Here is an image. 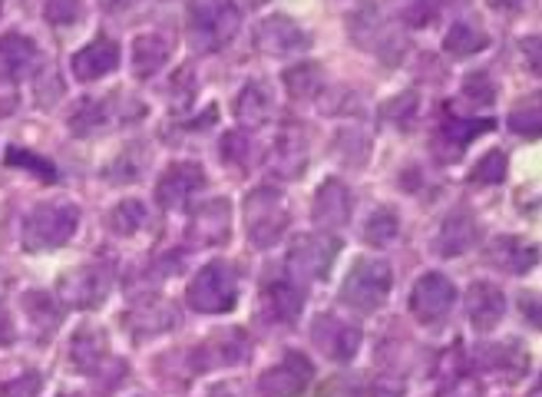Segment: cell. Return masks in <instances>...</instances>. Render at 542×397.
Segmentation results:
<instances>
[{"label":"cell","mask_w":542,"mask_h":397,"mask_svg":"<svg viewBox=\"0 0 542 397\" xmlns=\"http://www.w3.org/2000/svg\"><path fill=\"white\" fill-rule=\"evenodd\" d=\"M80 229V209L67 199H53V202H37L27 212L24 229H20V245L24 252H50L67 245Z\"/></svg>","instance_id":"obj_1"},{"label":"cell","mask_w":542,"mask_h":397,"mask_svg":"<svg viewBox=\"0 0 542 397\" xmlns=\"http://www.w3.org/2000/svg\"><path fill=\"white\" fill-rule=\"evenodd\" d=\"M146 103L136 100L133 93L113 90L106 96H86V100L70 113V133L77 136H100L116 126H126L133 120H143Z\"/></svg>","instance_id":"obj_2"},{"label":"cell","mask_w":542,"mask_h":397,"mask_svg":"<svg viewBox=\"0 0 542 397\" xmlns=\"http://www.w3.org/2000/svg\"><path fill=\"white\" fill-rule=\"evenodd\" d=\"M245 235L255 249H275L291 229V209L288 199L275 186H258L245 196Z\"/></svg>","instance_id":"obj_3"},{"label":"cell","mask_w":542,"mask_h":397,"mask_svg":"<svg viewBox=\"0 0 542 397\" xmlns=\"http://www.w3.org/2000/svg\"><path fill=\"white\" fill-rule=\"evenodd\" d=\"M390 285H394V268L384 259H374V255H364L351 265V272L344 275L341 282V305H348L361 315H374L377 308H384Z\"/></svg>","instance_id":"obj_4"},{"label":"cell","mask_w":542,"mask_h":397,"mask_svg":"<svg viewBox=\"0 0 542 397\" xmlns=\"http://www.w3.org/2000/svg\"><path fill=\"white\" fill-rule=\"evenodd\" d=\"M242 24V10L232 4H189L186 7V37L192 50L199 53H215L225 44H232V37L238 34Z\"/></svg>","instance_id":"obj_5"},{"label":"cell","mask_w":542,"mask_h":397,"mask_svg":"<svg viewBox=\"0 0 542 397\" xmlns=\"http://www.w3.org/2000/svg\"><path fill=\"white\" fill-rule=\"evenodd\" d=\"M238 302V275L229 262H209L192 275L186 305L199 315H225Z\"/></svg>","instance_id":"obj_6"},{"label":"cell","mask_w":542,"mask_h":397,"mask_svg":"<svg viewBox=\"0 0 542 397\" xmlns=\"http://www.w3.org/2000/svg\"><path fill=\"white\" fill-rule=\"evenodd\" d=\"M348 30H351V37L357 40V44H361L364 50L377 53V57H381L387 67H397V63L404 60L407 37L397 34L394 24H387L377 4H364V7L351 10Z\"/></svg>","instance_id":"obj_7"},{"label":"cell","mask_w":542,"mask_h":397,"mask_svg":"<svg viewBox=\"0 0 542 397\" xmlns=\"http://www.w3.org/2000/svg\"><path fill=\"white\" fill-rule=\"evenodd\" d=\"M338 252H341L338 235H328V232L298 235L288 249V272L298 278H308V282H324V278L331 275Z\"/></svg>","instance_id":"obj_8"},{"label":"cell","mask_w":542,"mask_h":397,"mask_svg":"<svg viewBox=\"0 0 542 397\" xmlns=\"http://www.w3.org/2000/svg\"><path fill=\"white\" fill-rule=\"evenodd\" d=\"M110 288H113V268L93 262V265H80L63 272L57 295L67 308L90 311V308H100L106 298H110Z\"/></svg>","instance_id":"obj_9"},{"label":"cell","mask_w":542,"mask_h":397,"mask_svg":"<svg viewBox=\"0 0 542 397\" xmlns=\"http://www.w3.org/2000/svg\"><path fill=\"white\" fill-rule=\"evenodd\" d=\"M305 311V285L295 275H268L258 288V318L268 325H295Z\"/></svg>","instance_id":"obj_10"},{"label":"cell","mask_w":542,"mask_h":397,"mask_svg":"<svg viewBox=\"0 0 542 397\" xmlns=\"http://www.w3.org/2000/svg\"><path fill=\"white\" fill-rule=\"evenodd\" d=\"M248 351H252V341H248L245 328H219L192 348L189 361L195 374H205V371H222V368H235V364H245Z\"/></svg>","instance_id":"obj_11"},{"label":"cell","mask_w":542,"mask_h":397,"mask_svg":"<svg viewBox=\"0 0 542 397\" xmlns=\"http://www.w3.org/2000/svg\"><path fill=\"white\" fill-rule=\"evenodd\" d=\"M453 305H457V285L443 272H424L410 288V311L427 328L447 321Z\"/></svg>","instance_id":"obj_12"},{"label":"cell","mask_w":542,"mask_h":397,"mask_svg":"<svg viewBox=\"0 0 542 397\" xmlns=\"http://www.w3.org/2000/svg\"><path fill=\"white\" fill-rule=\"evenodd\" d=\"M232 235V202L225 196L205 199L189 212L186 239L192 249H219Z\"/></svg>","instance_id":"obj_13"},{"label":"cell","mask_w":542,"mask_h":397,"mask_svg":"<svg viewBox=\"0 0 542 397\" xmlns=\"http://www.w3.org/2000/svg\"><path fill=\"white\" fill-rule=\"evenodd\" d=\"M314 381V361L301 351H288L278 364L258 374V397H301Z\"/></svg>","instance_id":"obj_14"},{"label":"cell","mask_w":542,"mask_h":397,"mask_svg":"<svg viewBox=\"0 0 542 397\" xmlns=\"http://www.w3.org/2000/svg\"><path fill=\"white\" fill-rule=\"evenodd\" d=\"M123 325L136 341L159 338V335H166V331H172L179 325V308L156 292L139 295L136 302L123 311Z\"/></svg>","instance_id":"obj_15"},{"label":"cell","mask_w":542,"mask_h":397,"mask_svg":"<svg viewBox=\"0 0 542 397\" xmlns=\"http://www.w3.org/2000/svg\"><path fill=\"white\" fill-rule=\"evenodd\" d=\"M252 40L255 50L268 53V57H295V53H305L314 44L308 30L288 14H271L265 20H258Z\"/></svg>","instance_id":"obj_16"},{"label":"cell","mask_w":542,"mask_h":397,"mask_svg":"<svg viewBox=\"0 0 542 397\" xmlns=\"http://www.w3.org/2000/svg\"><path fill=\"white\" fill-rule=\"evenodd\" d=\"M311 341L324 358L334 361V364H348L354 361V354L361 351V328L351 325L338 315H314L311 321Z\"/></svg>","instance_id":"obj_17"},{"label":"cell","mask_w":542,"mask_h":397,"mask_svg":"<svg viewBox=\"0 0 542 397\" xmlns=\"http://www.w3.org/2000/svg\"><path fill=\"white\" fill-rule=\"evenodd\" d=\"M205 169L192 159H179V163H169L162 169V176L156 179V202L162 209L176 212V209H186L189 199L195 192L205 189Z\"/></svg>","instance_id":"obj_18"},{"label":"cell","mask_w":542,"mask_h":397,"mask_svg":"<svg viewBox=\"0 0 542 397\" xmlns=\"http://www.w3.org/2000/svg\"><path fill=\"white\" fill-rule=\"evenodd\" d=\"M473 368L483 371L486 378L516 384L529 374V351L516 341H500V345L473 348Z\"/></svg>","instance_id":"obj_19"},{"label":"cell","mask_w":542,"mask_h":397,"mask_svg":"<svg viewBox=\"0 0 542 397\" xmlns=\"http://www.w3.org/2000/svg\"><path fill=\"white\" fill-rule=\"evenodd\" d=\"M351 212H354V196L348 182H341L338 176L324 179L311 199V222L318 225L321 232L334 235L351 222Z\"/></svg>","instance_id":"obj_20"},{"label":"cell","mask_w":542,"mask_h":397,"mask_svg":"<svg viewBox=\"0 0 542 397\" xmlns=\"http://www.w3.org/2000/svg\"><path fill=\"white\" fill-rule=\"evenodd\" d=\"M480 235H483V229L470 209H453L450 216L440 222L430 249H433V255H440V259H460V255L473 252L476 245H480Z\"/></svg>","instance_id":"obj_21"},{"label":"cell","mask_w":542,"mask_h":397,"mask_svg":"<svg viewBox=\"0 0 542 397\" xmlns=\"http://www.w3.org/2000/svg\"><path fill=\"white\" fill-rule=\"evenodd\" d=\"M311 159V139L301 123H285L271 143V169L281 179H298Z\"/></svg>","instance_id":"obj_22"},{"label":"cell","mask_w":542,"mask_h":397,"mask_svg":"<svg viewBox=\"0 0 542 397\" xmlns=\"http://www.w3.org/2000/svg\"><path fill=\"white\" fill-rule=\"evenodd\" d=\"M113 361L110 335L100 325H83L70 338V364L80 374H100Z\"/></svg>","instance_id":"obj_23"},{"label":"cell","mask_w":542,"mask_h":397,"mask_svg":"<svg viewBox=\"0 0 542 397\" xmlns=\"http://www.w3.org/2000/svg\"><path fill=\"white\" fill-rule=\"evenodd\" d=\"M503 315H506L503 288L493 282H473L470 292H466V318H470L473 331L490 335V331L503 321Z\"/></svg>","instance_id":"obj_24"},{"label":"cell","mask_w":542,"mask_h":397,"mask_svg":"<svg viewBox=\"0 0 542 397\" xmlns=\"http://www.w3.org/2000/svg\"><path fill=\"white\" fill-rule=\"evenodd\" d=\"M496 130V120H460V116H443L437 130V156L443 163H457L463 149L486 133Z\"/></svg>","instance_id":"obj_25"},{"label":"cell","mask_w":542,"mask_h":397,"mask_svg":"<svg viewBox=\"0 0 542 397\" xmlns=\"http://www.w3.org/2000/svg\"><path fill=\"white\" fill-rule=\"evenodd\" d=\"M536 262H539V245L516 239V235H496V239L486 245V265L500 268L506 275L533 272Z\"/></svg>","instance_id":"obj_26"},{"label":"cell","mask_w":542,"mask_h":397,"mask_svg":"<svg viewBox=\"0 0 542 397\" xmlns=\"http://www.w3.org/2000/svg\"><path fill=\"white\" fill-rule=\"evenodd\" d=\"M40 67V50L24 34L0 37V83H20Z\"/></svg>","instance_id":"obj_27"},{"label":"cell","mask_w":542,"mask_h":397,"mask_svg":"<svg viewBox=\"0 0 542 397\" xmlns=\"http://www.w3.org/2000/svg\"><path fill=\"white\" fill-rule=\"evenodd\" d=\"M70 67L80 83H96L110 77L113 70H119V44H113L110 37H96L93 44H86L83 50L73 53Z\"/></svg>","instance_id":"obj_28"},{"label":"cell","mask_w":542,"mask_h":397,"mask_svg":"<svg viewBox=\"0 0 542 397\" xmlns=\"http://www.w3.org/2000/svg\"><path fill=\"white\" fill-rule=\"evenodd\" d=\"M271 110H275V96H271L268 83L262 80H248L242 90H238L235 103H232V113L235 120L245 126V130H252V126H262Z\"/></svg>","instance_id":"obj_29"},{"label":"cell","mask_w":542,"mask_h":397,"mask_svg":"<svg viewBox=\"0 0 542 397\" xmlns=\"http://www.w3.org/2000/svg\"><path fill=\"white\" fill-rule=\"evenodd\" d=\"M172 60V44L162 34H139L133 40V73L139 80H149Z\"/></svg>","instance_id":"obj_30"},{"label":"cell","mask_w":542,"mask_h":397,"mask_svg":"<svg viewBox=\"0 0 542 397\" xmlns=\"http://www.w3.org/2000/svg\"><path fill=\"white\" fill-rule=\"evenodd\" d=\"M331 156L338 159L341 166L361 169L371 163V136H367L361 126H341L331 139Z\"/></svg>","instance_id":"obj_31"},{"label":"cell","mask_w":542,"mask_h":397,"mask_svg":"<svg viewBox=\"0 0 542 397\" xmlns=\"http://www.w3.org/2000/svg\"><path fill=\"white\" fill-rule=\"evenodd\" d=\"M490 47V37H486V30L480 24H473V20H453L447 37H443V50L450 53V57H473V53H480Z\"/></svg>","instance_id":"obj_32"},{"label":"cell","mask_w":542,"mask_h":397,"mask_svg":"<svg viewBox=\"0 0 542 397\" xmlns=\"http://www.w3.org/2000/svg\"><path fill=\"white\" fill-rule=\"evenodd\" d=\"M20 305H24V315L30 318V325H34L40 341L53 338V331H57L63 321V308L53 302L50 292H27Z\"/></svg>","instance_id":"obj_33"},{"label":"cell","mask_w":542,"mask_h":397,"mask_svg":"<svg viewBox=\"0 0 542 397\" xmlns=\"http://www.w3.org/2000/svg\"><path fill=\"white\" fill-rule=\"evenodd\" d=\"M146 166H149V146L146 143H133L126 149H119V156L106 166V179L113 186H126V182H139L146 176Z\"/></svg>","instance_id":"obj_34"},{"label":"cell","mask_w":542,"mask_h":397,"mask_svg":"<svg viewBox=\"0 0 542 397\" xmlns=\"http://www.w3.org/2000/svg\"><path fill=\"white\" fill-rule=\"evenodd\" d=\"M281 83H285L291 100H314L324 87V70L321 63H295V67L285 70Z\"/></svg>","instance_id":"obj_35"},{"label":"cell","mask_w":542,"mask_h":397,"mask_svg":"<svg viewBox=\"0 0 542 397\" xmlns=\"http://www.w3.org/2000/svg\"><path fill=\"white\" fill-rule=\"evenodd\" d=\"M397 235H400L397 209L381 206L377 212L367 216V222H364V242L371 245V249H387L390 242H397Z\"/></svg>","instance_id":"obj_36"},{"label":"cell","mask_w":542,"mask_h":397,"mask_svg":"<svg viewBox=\"0 0 542 397\" xmlns=\"http://www.w3.org/2000/svg\"><path fill=\"white\" fill-rule=\"evenodd\" d=\"M146 219H149L146 202L123 199V202H116V206L110 209V216H106V225H110L116 235H136L139 229H146Z\"/></svg>","instance_id":"obj_37"},{"label":"cell","mask_w":542,"mask_h":397,"mask_svg":"<svg viewBox=\"0 0 542 397\" xmlns=\"http://www.w3.org/2000/svg\"><path fill=\"white\" fill-rule=\"evenodd\" d=\"M4 163L10 169H27L30 176H37L40 182H57V166L50 163L47 156L34 153V149H20V146H10Z\"/></svg>","instance_id":"obj_38"},{"label":"cell","mask_w":542,"mask_h":397,"mask_svg":"<svg viewBox=\"0 0 542 397\" xmlns=\"http://www.w3.org/2000/svg\"><path fill=\"white\" fill-rule=\"evenodd\" d=\"M509 130H513L516 136H523V139H539V133H542L539 93H533L529 100L513 106V113H509Z\"/></svg>","instance_id":"obj_39"},{"label":"cell","mask_w":542,"mask_h":397,"mask_svg":"<svg viewBox=\"0 0 542 397\" xmlns=\"http://www.w3.org/2000/svg\"><path fill=\"white\" fill-rule=\"evenodd\" d=\"M506 173H509V156L503 153V149H490V153L473 166L470 182L473 186H500V182L506 179Z\"/></svg>","instance_id":"obj_40"},{"label":"cell","mask_w":542,"mask_h":397,"mask_svg":"<svg viewBox=\"0 0 542 397\" xmlns=\"http://www.w3.org/2000/svg\"><path fill=\"white\" fill-rule=\"evenodd\" d=\"M460 96L473 106V110H486V106H493V100H496V83L490 80V73L476 70L463 80Z\"/></svg>","instance_id":"obj_41"},{"label":"cell","mask_w":542,"mask_h":397,"mask_svg":"<svg viewBox=\"0 0 542 397\" xmlns=\"http://www.w3.org/2000/svg\"><path fill=\"white\" fill-rule=\"evenodd\" d=\"M248 156H252V139L242 130H232L222 136V163L235 169V173H245L248 169Z\"/></svg>","instance_id":"obj_42"},{"label":"cell","mask_w":542,"mask_h":397,"mask_svg":"<svg viewBox=\"0 0 542 397\" xmlns=\"http://www.w3.org/2000/svg\"><path fill=\"white\" fill-rule=\"evenodd\" d=\"M417 113H420V96H417L414 90L397 93L394 100H387V103L381 106L384 120H387V123H397V126H410Z\"/></svg>","instance_id":"obj_43"},{"label":"cell","mask_w":542,"mask_h":397,"mask_svg":"<svg viewBox=\"0 0 542 397\" xmlns=\"http://www.w3.org/2000/svg\"><path fill=\"white\" fill-rule=\"evenodd\" d=\"M40 388H43L40 374L24 371V374H17V378L0 384V397H40Z\"/></svg>","instance_id":"obj_44"},{"label":"cell","mask_w":542,"mask_h":397,"mask_svg":"<svg viewBox=\"0 0 542 397\" xmlns=\"http://www.w3.org/2000/svg\"><path fill=\"white\" fill-rule=\"evenodd\" d=\"M43 17H47V24L70 27V24H80L83 7H80V4H70V0H53V4L43 7Z\"/></svg>","instance_id":"obj_45"},{"label":"cell","mask_w":542,"mask_h":397,"mask_svg":"<svg viewBox=\"0 0 542 397\" xmlns=\"http://www.w3.org/2000/svg\"><path fill=\"white\" fill-rule=\"evenodd\" d=\"M60 93H63V87H60L57 73H53V67H50L37 83V106H40V110H50V106L60 100Z\"/></svg>","instance_id":"obj_46"},{"label":"cell","mask_w":542,"mask_h":397,"mask_svg":"<svg viewBox=\"0 0 542 397\" xmlns=\"http://www.w3.org/2000/svg\"><path fill=\"white\" fill-rule=\"evenodd\" d=\"M437 14H440V7H433V4H410V7H404V20H407L410 27H430Z\"/></svg>","instance_id":"obj_47"},{"label":"cell","mask_w":542,"mask_h":397,"mask_svg":"<svg viewBox=\"0 0 542 397\" xmlns=\"http://www.w3.org/2000/svg\"><path fill=\"white\" fill-rule=\"evenodd\" d=\"M519 305H523V318L529 315V325L539 328V295H536V292H529V295L519 298Z\"/></svg>","instance_id":"obj_48"},{"label":"cell","mask_w":542,"mask_h":397,"mask_svg":"<svg viewBox=\"0 0 542 397\" xmlns=\"http://www.w3.org/2000/svg\"><path fill=\"white\" fill-rule=\"evenodd\" d=\"M526 53H529V73L539 77V37L523 40V57H526Z\"/></svg>","instance_id":"obj_49"},{"label":"cell","mask_w":542,"mask_h":397,"mask_svg":"<svg viewBox=\"0 0 542 397\" xmlns=\"http://www.w3.org/2000/svg\"><path fill=\"white\" fill-rule=\"evenodd\" d=\"M14 341V325H10V318L0 311V345H10Z\"/></svg>","instance_id":"obj_50"},{"label":"cell","mask_w":542,"mask_h":397,"mask_svg":"<svg viewBox=\"0 0 542 397\" xmlns=\"http://www.w3.org/2000/svg\"><path fill=\"white\" fill-rule=\"evenodd\" d=\"M443 397H470V394H457V391H453V394H443Z\"/></svg>","instance_id":"obj_51"},{"label":"cell","mask_w":542,"mask_h":397,"mask_svg":"<svg viewBox=\"0 0 542 397\" xmlns=\"http://www.w3.org/2000/svg\"><path fill=\"white\" fill-rule=\"evenodd\" d=\"M60 397H80V394H60Z\"/></svg>","instance_id":"obj_52"},{"label":"cell","mask_w":542,"mask_h":397,"mask_svg":"<svg viewBox=\"0 0 542 397\" xmlns=\"http://www.w3.org/2000/svg\"><path fill=\"white\" fill-rule=\"evenodd\" d=\"M0 14H4V7H0Z\"/></svg>","instance_id":"obj_53"}]
</instances>
